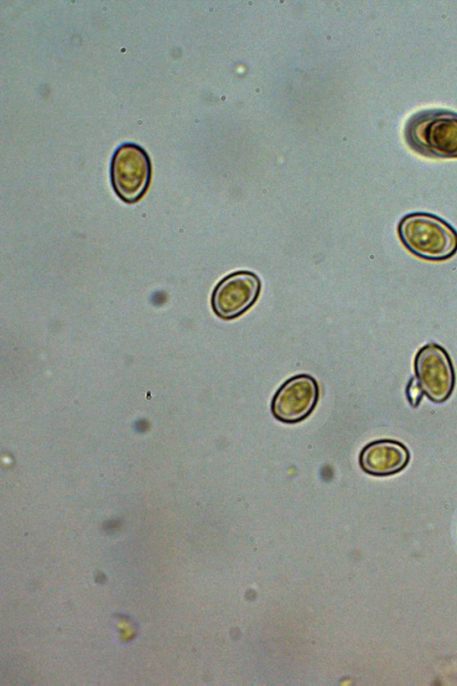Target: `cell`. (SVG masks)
I'll use <instances>...</instances> for the list:
<instances>
[{
	"mask_svg": "<svg viewBox=\"0 0 457 686\" xmlns=\"http://www.w3.org/2000/svg\"><path fill=\"white\" fill-rule=\"evenodd\" d=\"M404 136L415 152L433 158L457 157V113L429 109L407 121Z\"/></svg>",
	"mask_w": 457,
	"mask_h": 686,
	"instance_id": "cell-2",
	"label": "cell"
},
{
	"mask_svg": "<svg viewBox=\"0 0 457 686\" xmlns=\"http://www.w3.org/2000/svg\"><path fill=\"white\" fill-rule=\"evenodd\" d=\"M262 289L260 278L251 271H237L222 278L211 296L213 313L222 320L236 319L257 301Z\"/></svg>",
	"mask_w": 457,
	"mask_h": 686,
	"instance_id": "cell-5",
	"label": "cell"
},
{
	"mask_svg": "<svg viewBox=\"0 0 457 686\" xmlns=\"http://www.w3.org/2000/svg\"><path fill=\"white\" fill-rule=\"evenodd\" d=\"M405 392L411 406L413 408L418 407L424 394L415 377H411L409 381Z\"/></svg>",
	"mask_w": 457,
	"mask_h": 686,
	"instance_id": "cell-8",
	"label": "cell"
},
{
	"mask_svg": "<svg viewBox=\"0 0 457 686\" xmlns=\"http://www.w3.org/2000/svg\"><path fill=\"white\" fill-rule=\"evenodd\" d=\"M411 459L408 448L402 442L383 439L371 441L359 455L361 469L372 476H389L403 471Z\"/></svg>",
	"mask_w": 457,
	"mask_h": 686,
	"instance_id": "cell-7",
	"label": "cell"
},
{
	"mask_svg": "<svg viewBox=\"0 0 457 686\" xmlns=\"http://www.w3.org/2000/svg\"><path fill=\"white\" fill-rule=\"evenodd\" d=\"M152 177L147 152L135 143L119 146L111 160L110 179L114 193L127 204L138 202L146 193Z\"/></svg>",
	"mask_w": 457,
	"mask_h": 686,
	"instance_id": "cell-3",
	"label": "cell"
},
{
	"mask_svg": "<svg viewBox=\"0 0 457 686\" xmlns=\"http://www.w3.org/2000/svg\"><path fill=\"white\" fill-rule=\"evenodd\" d=\"M319 397L317 381L310 374H297L277 389L271 399L270 411L275 419L284 423L300 422L313 412Z\"/></svg>",
	"mask_w": 457,
	"mask_h": 686,
	"instance_id": "cell-6",
	"label": "cell"
},
{
	"mask_svg": "<svg viewBox=\"0 0 457 686\" xmlns=\"http://www.w3.org/2000/svg\"><path fill=\"white\" fill-rule=\"evenodd\" d=\"M415 378L425 396L434 403H443L455 386V372L447 351L436 343L420 347L414 357Z\"/></svg>",
	"mask_w": 457,
	"mask_h": 686,
	"instance_id": "cell-4",
	"label": "cell"
},
{
	"mask_svg": "<svg viewBox=\"0 0 457 686\" xmlns=\"http://www.w3.org/2000/svg\"><path fill=\"white\" fill-rule=\"evenodd\" d=\"M397 231L405 248L421 259L444 261L457 252V231L432 213L405 215L399 222Z\"/></svg>",
	"mask_w": 457,
	"mask_h": 686,
	"instance_id": "cell-1",
	"label": "cell"
}]
</instances>
